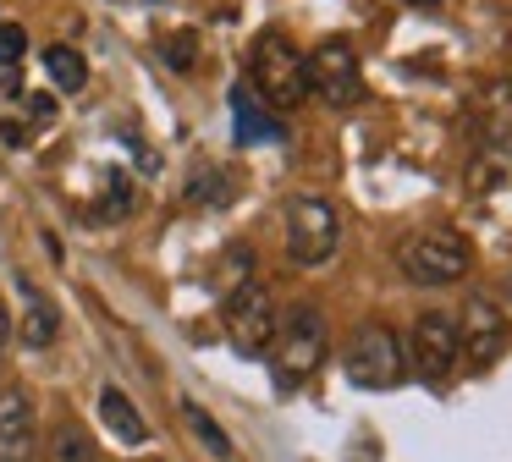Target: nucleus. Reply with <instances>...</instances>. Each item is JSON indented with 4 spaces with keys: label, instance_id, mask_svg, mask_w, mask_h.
<instances>
[{
    "label": "nucleus",
    "instance_id": "obj_18",
    "mask_svg": "<svg viewBox=\"0 0 512 462\" xmlns=\"http://www.w3.org/2000/svg\"><path fill=\"white\" fill-rule=\"evenodd\" d=\"M160 61H166L171 72H193V61H199V33L193 28L166 33V39H160Z\"/></svg>",
    "mask_w": 512,
    "mask_h": 462
},
{
    "label": "nucleus",
    "instance_id": "obj_8",
    "mask_svg": "<svg viewBox=\"0 0 512 462\" xmlns=\"http://www.w3.org/2000/svg\"><path fill=\"white\" fill-rule=\"evenodd\" d=\"M303 66H309V94H320L325 105L347 110L364 99V66H358V50L347 39H320L303 55Z\"/></svg>",
    "mask_w": 512,
    "mask_h": 462
},
{
    "label": "nucleus",
    "instance_id": "obj_17",
    "mask_svg": "<svg viewBox=\"0 0 512 462\" xmlns=\"http://www.w3.org/2000/svg\"><path fill=\"white\" fill-rule=\"evenodd\" d=\"M50 462H100V451H94V440L78 424H61L56 440H50Z\"/></svg>",
    "mask_w": 512,
    "mask_h": 462
},
{
    "label": "nucleus",
    "instance_id": "obj_14",
    "mask_svg": "<svg viewBox=\"0 0 512 462\" xmlns=\"http://www.w3.org/2000/svg\"><path fill=\"white\" fill-rule=\"evenodd\" d=\"M45 72H50V83H56L61 94H83V88H89V61H83L72 44H50V50H45Z\"/></svg>",
    "mask_w": 512,
    "mask_h": 462
},
{
    "label": "nucleus",
    "instance_id": "obj_3",
    "mask_svg": "<svg viewBox=\"0 0 512 462\" xmlns=\"http://www.w3.org/2000/svg\"><path fill=\"white\" fill-rule=\"evenodd\" d=\"M342 374L358 385V391H391V385H402L408 380L402 336L391 325H380V319H364L342 347Z\"/></svg>",
    "mask_w": 512,
    "mask_h": 462
},
{
    "label": "nucleus",
    "instance_id": "obj_19",
    "mask_svg": "<svg viewBox=\"0 0 512 462\" xmlns=\"http://www.w3.org/2000/svg\"><path fill=\"white\" fill-rule=\"evenodd\" d=\"M226 198H232V176L221 165H210V171H199L188 182V204H226Z\"/></svg>",
    "mask_w": 512,
    "mask_h": 462
},
{
    "label": "nucleus",
    "instance_id": "obj_16",
    "mask_svg": "<svg viewBox=\"0 0 512 462\" xmlns=\"http://www.w3.org/2000/svg\"><path fill=\"white\" fill-rule=\"evenodd\" d=\"M182 418H188V429H193V435H199V446L210 451L215 462H232V440H226V429L215 424V418L204 413L199 402H182Z\"/></svg>",
    "mask_w": 512,
    "mask_h": 462
},
{
    "label": "nucleus",
    "instance_id": "obj_15",
    "mask_svg": "<svg viewBox=\"0 0 512 462\" xmlns=\"http://www.w3.org/2000/svg\"><path fill=\"white\" fill-rule=\"evenodd\" d=\"M133 209V176L122 165L100 171V198H94V220H122Z\"/></svg>",
    "mask_w": 512,
    "mask_h": 462
},
{
    "label": "nucleus",
    "instance_id": "obj_23",
    "mask_svg": "<svg viewBox=\"0 0 512 462\" xmlns=\"http://www.w3.org/2000/svg\"><path fill=\"white\" fill-rule=\"evenodd\" d=\"M6 336H12V319H6V303H0V358H6Z\"/></svg>",
    "mask_w": 512,
    "mask_h": 462
},
{
    "label": "nucleus",
    "instance_id": "obj_13",
    "mask_svg": "<svg viewBox=\"0 0 512 462\" xmlns=\"http://www.w3.org/2000/svg\"><path fill=\"white\" fill-rule=\"evenodd\" d=\"M56 336H61L56 303H50L34 281H23V341L28 347H56Z\"/></svg>",
    "mask_w": 512,
    "mask_h": 462
},
{
    "label": "nucleus",
    "instance_id": "obj_6",
    "mask_svg": "<svg viewBox=\"0 0 512 462\" xmlns=\"http://www.w3.org/2000/svg\"><path fill=\"white\" fill-rule=\"evenodd\" d=\"M221 319H226V336H232V347L243 352V358H265L270 341H276V297L265 292L259 281H243L232 286V292L221 297Z\"/></svg>",
    "mask_w": 512,
    "mask_h": 462
},
{
    "label": "nucleus",
    "instance_id": "obj_11",
    "mask_svg": "<svg viewBox=\"0 0 512 462\" xmlns=\"http://www.w3.org/2000/svg\"><path fill=\"white\" fill-rule=\"evenodd\" d=\"M232 121H237V143H281V138H287L281 110H270L248 83L232 88Z\"/></svg>",
    "mask_w": 512,
    "mask_h": 462
},
{
    "label": "nucleus",
    "instance_id": "obj_2",
    "mask_svg": "<svg viewBox=\"0 0 512 462\" xmlns=\"http://www.w3.org/2000/svg\"><path fill=\"white\" fill-rule=\"evenodd\" d=\"M474 264V248H468L463 231L452 226H424V231H408L397 242V270L408 275L413 286H457Z\"/></svg>",
    "mask_w": 512,
    "mask_h": 462
},
{
    "label": "nucleus",
    "instance_id": "obj_10",
    "mask_svg": "<svg viewBox=\"0 0 512 462\" xmlns=\"http://www.w3.org/2000/svg\"><path fill=\"white\" fill-rule=\"evenodd\" d=\"M34 457H39L34 402L23 391H0V462H34Z\"/></svg>",
    "mask_w": 512,
    "mask_h": 462
},
{
    "label": "nucleus",
    "instance_id": "obj_1",
    "mask_svg": "<svg viewBox=\"0 0 512 462\" xmlns=\"http://www.w3.org/2000/svg\"><path fill=\"white\" fill-rule=\"evenodd\" d=\"M325 352H331V330H325V314L314 303H298L276 319V341H270V380H276L281 396L303 391V385L320 374Z\"/></svg>",
    "mask_w": 512,
    "mask_h": 462
},
{
    "label": "nucleus",
    "instance_id": "obj_4",
    "mask_svg": "<svg viewBox=\"0 0 512 462\" xmlns=\"http://www.w3.org/2000/svg\"><path fill=\"white\" fill-rule=\"evenodd\" d=\"M248 88L265 99L270 110H298L309 99V66H303V50L287 44L281 33H265L254 44V61H248Z\"/></svg>",
    "mask_w": 512,
    "mask_h": 462
},
{
    "label": "nucleus",
    "instance_id": "obj_9",
    "mask_svg": "<svg viewBox=\"0 0 512 462\" xmlns=\"http://www.w3.org/2000/svg\"><path fill=\"white\" fill-rule=\"evenodd\" d=\"M457 341H463L468 374L496 369L501 352L512 347V319H507V308H496L490 297H468L463 314H457Z\"/></svg>",
    "mask_w": 512,
    "mask_h": 462
},
{
    "label": "nucleus",
    "instance_id": "obj_21",
    "mask_svg": "<svg viewBox=\"0 0 512 462\" xmlns=\"http://www.w3.org/2000/svg\"><path fill=\"white\" fill-rule=\"evenodd\" d=\"M28 55V33L17 22H0V66H17Z\"/></svg>",
    "mask_w": 512,
    "mask_h": 462
},
{
    "label": "nucleus",
    "instance_id": "obj_7",
    "mask_svg": "<svg viewBox=\"0 0 512 462\" xmlns=\"http://www.w3.org/2000/svg\"><path fill=\"white\" fill-rule=\"evenodd\" d=\"M408 369L424 385H446L463 369V341H457V314H419L408 336Z\"/></svg>",
    "mask_w": 512,
    "mask_h": 462
},
{
    "label": "nucleus",
    "instance_id": "obj_20",
    "mask_svg": "<svg viewBox=\"0 0 512 462\" xmlns=\"http://www.w3.org/2000/svg\"><path fill=\"white\" fill-rule=\"evenodd\" d=\"M501 176H507V149H485L474 160V187H479V193H496Z\"/></svg>",
    "mask_w": 512,
    "mask_h": 462
},
{
    "label": "nucleus",
    "instance_id": "obj_12",
    "mask_svg": "<svg viewBox=\"0 0 512 462\" xmlns=\"http://www.w3.org/2000/svg\"><path fill=\"white\" fill-rule=\"evenodd\" d=\"M100 424L111 429L122 446H144L149 440V424H144V413L133 407V396L127 391H116V385H105L100 391Z\"/></svg>",
    "mask_w": 512,
    "mask_h": 462
},
{
    "label": "nucleus",
    "instance_id": "obj_22",
    "mask_svg": "<svg viewBox=\"0 0 512 462\" xmlns=\"http://www.w3.org/2000/svg\"><path fill=\"white\" fill-rule=\"evenodd\" d=\"M0 138L12 143V149H23V143H28V127H23V121H0Z\"/></svg>",
    "mask_w": 512,
    "mask_h": 462
},
{
    "label": "nucleus",
    "instance_id": "obj_24",
    "mask_svg": "<svg viewBox=\"0 0 512 462\" xmlns=\"http://www.w3.org/2000/svg\"><path fill=\"white\" fill-rule=\"evenodd\" d=\"M347 462H375V457H369V451H364V446H358V451H353V457H347Z\"/></svg>",
    "mask_w": 512,
    "mask_h": 462
},
{
    "label": "nucleus",
    "instance_id": "obj_5",
    "mask_svg": "<svg viewBox=\"0 0 512 462\" xmlns=\"http://www.w3.org/2000/svg\"><path fill=\"white\" fill-rule=\"evenodd\" d=\"M281 220H287V253L303 270H320L336 253V242H342V209H336L331 198L298 193V198H287Z\"/></svg>",
    "mask_w": 512,
    "mask_h": 462
},
{
    "label": "nucleus",
    "instance_id": "obj_25",
    "mask_svg": "<svg viewBox=\"0 0 512 462\" xmlns=\"http://www.w3.org/2000/svg\"><path fill=\"white\" fill-rule=\"evenodd\" d=\"M408 6H435V0H408Z\"/></svg>",
    "mask_w": 512,
    "mask_h": 462
}]
</instances>
